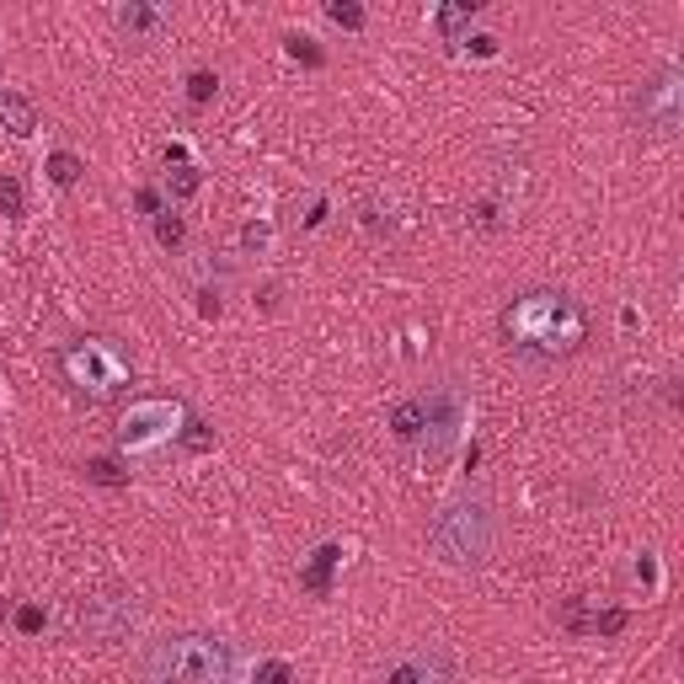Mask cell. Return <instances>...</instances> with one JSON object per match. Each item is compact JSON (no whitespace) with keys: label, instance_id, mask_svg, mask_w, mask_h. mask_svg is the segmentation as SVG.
Wrapping results in <instances>:
<instances>
[{"label":"cell","instance_id":"cell-28","mask_svg":"<svg viewBox=\"0 0 684 684\" xmlns=\"http://www.w3.org/2000/svg\"><path fill=\"white\" fill-rule=\"evenodd\" d=\"M0 530H6V503H0Z\"/></svg>","mask_w":684,"mask_h":684},{"label":"cell","instance_id":"cell-18","mask_svg":"<svg viewBox=\"0 0 684 684\" xmlns=\"http://www.w3.org/2000/svg\"><path fill=\"white\" fill-rule=\"evenodd\" d=\"M326 17H332L337 27H348V33H359V27H364V6H353V0H332Z\"/></svg>","mask_w":684,"mask_h":684},{"label":"cell","instance_id":"cell-3","mask_svg":"<svg viewBox=\"0 0 684 684\" xmlns=\"http://www.w3.org/2000/svg\"><path fill=\"white\" fill-rule=\"evenodd\" d=\"M428 551L444 567H481L497 551V513L487 497H455L433 513L428 524Z\"/></svg>","mask_w":684,"mask_h":684},{"label":"cell","instance_id":"cell-5","mask_svg":"<svg viewBox=\"0 0 684 684\" xmlns=\"http://www.w3.org/2000/svg\"><path fill=\"white\" fill-rule=\"evenodd\" d=\"M631 118H636V129L652 134V139H674V134L684 129V81H679L674 65L652 70L647 81L636 86Z\"/></svg>","mask_w":684,"mask_h":684},{"label":"cell","instance_id":"cell-1","mask_svg":"<svg viewBox=\"0 0 684 684\" xmlns=\"http://www.w3.org/2000/svg\"><path fill=\"white\" fill-rule=\"evenodd\" d=\"M497 337L513 359L524 364H562L572 353H583L588 342V310L583 300H572L567 289H519L497 316Z\"/></svg>","mask_w":684,"mask_h":684},{"label":"cell","instance_id":"cell-19","mask_svg":"<svg viewBox=\"0 0 684 684\" xmlns=\"http://www.w3.org/2000/svg\"><path fill=\"white\" fill-rule=\"evenodd\" d=\"M166 193H171V198H193V193H198V171H193V166L166 171Z\"/></svg>","mask_w":684,"mask_h":684},{"label":"cell","instance_id":"cell-16","mask_svg":"<svg viewBox=\"0 0 684 684\" xmlns=\"http://www.w3.org/2000/svg\"><path fill=\"white\" fill-rule=\"evenodd\" d=\"M155 241H161L166 252H177V246L188 241V225H182V214H171V209L155 214Z\"/></svg>","mask_w":684,"mask_h":684},{"label":"cell","instance_id":"cell-13","mask_svg":"<svg viewBox=\"0 0 684 684\" xmlns=\"http://www.w3.org/2000/svg\"><path fill=\"white\" fill-rule=\"evenodd\" d=\"M337 562H342V546H321L316 556H310V567L300 572V583L310 588V594L326 599V594H332V567H337Z\"/></svg>","mask_w":684,"mask_h":684},{"label":"cell","instance_id":"cell-7","mask_svg":"<svg viewBox=\"0 0 684 684\" xmlns=\"http://www.w3.org/2000/svg\"><path fill=\"white\" fill-rule=\"evenodd\" d=\"M182 417V407L177 401H139V407L123 417V428H118V439H123V449H155V444H166L171 433V423Z\"/></svg>","mask_w":684,"mask_h":684},{"label":"cell","instance_id":"cell-9","mask_svg":"<svg viewBox=\"0 0 684 684\" xmlns=\"http://www.w3.org/2000/svg\"><path fill=\"white\" fill-rule=\"evenodd\" d=\"M423 412H428L423 449H428V460H444V449L455 444V433H460V391H455V385L428 391V396H423Z\"/></svg>","mask_w":684,"mask_h":684},{"label":"cell","instance_id":"cell-23","mask_svg":"<svg viewBox=\"0 0 684 684\" xmlns=\"http://www.w3.org/2000/svg\"><path fill=\"white\" fill-rule=\"evenodd\" d=\"M294 674H289V663H262V674L252 679V684H289Z\"/></svg>","mask_w":684,"mask_h":684},{"label":"cell","instance_id":"cell-20","mask_svg":"<svg viewBox=\"0 0 684 684\" xmlns=\"http://www.w3.org/2000/svg\"><path fill=\"white\" fill-rule=\"evenodd\" d=\"M0 214H6V220H22V182L17 177H0Z\"/></svg>","mask_w":684,"mask_h":684},{"label":"cell","instance_id":"cell-2","mask_svg":"<svg viewBox=\"0 0 684 684\" xmlns=\"http://www.w3.org/2000/svg\"><path fill=\"white\" fill-rule=\"evenodd\" d=\"M230 668H236L230 642L204 631L161 636L139 652V684H230Z\"/></svg>","mask_w":684,"mask_h":684},{"label":"cell","instance_id":"cell-6","mask_svg":"<svg viewBox=\"0 0 684 684\" xmlns=\"http://www.w3.org/2000/svg\"><path fill=\"white\" fill-rule=\"evenodd\" d=\"M139 626V604L134 594H91L81 604V631L86 642H123Z\"/></svg>","mask_w":684,"mask_h":684},{"label":"cell","instance_id":"cell-14","mask_svg":"<svg viewBox=\"0 0 684 684\" xmlns=\"http://www.w3.org/2000/svg\"><path fill=\"white\" fill-rule=\"evenodd\" d=\"M476 11H481L476 0H465V6H444V11H433V27H439V33H444L449 43H460V27L471 22Z\"/></svg>","mask_w":684,"mask_h":684},{"label":"cell","instance_id":"cell-21","mask_svg":"<svg viewBox=\"0 0 684 684\" xmlns=\"http://www.w3.org/2000/svg\"><path fill=\"white\" fill-rule=\"evenodd\" d=\"M86 476L102 481V487H123V481H129V471H118L113 460H86Z\"/></svg>","mask_w":684,"mask_h":684},{"label":"cell","instance_id":"cell-15","mask_svg":"<svg viewBox=\"0 0 684 684\" xmlns=\"http://www.w3.org/2000/svg\"><path fill=\"white\" fill-rule=\"evenodd\" d=\"M81 155H70V150H54L49 155V177H54V188H75L81 182Z\"/></svg>","mask_w":684,"mask_h":684},{"label":"cell","instance_id":"cell-26","mask_svg":"<svg viewBox=\"0 0 684 684\" xmlns=\"http://www.w3.org/2000/svg\"><path fill=\"white\" fill-rule=\"evenodd\" d=\"M139 209H145V214H161V198H155V193L145 188V193H139Z\"/></svg>","mask_w":684,"mask_h":684},{"label":"cell","instance_id":"cell-12","mask_svg":"<svg viewBox=\"0 0 684 684\" xmlns=\"http://www.w3.org/2000/svg\"><path fill=\"white\" fill-rule=\"evenodd\" d=\"M0 123H6V134L27 139L38 129V113H33V102H27L22 91H0Z\"/></svg>","mask_w":684,"mask_h":684},{"label":"cell","instance_id":"cell-10","mask_svg":"<svg viewBox=\"0 0 684 684\" xmlns=\"http://www.w3.org/2000/svg\"><path fill=\"white\" fill-rule=\"evenodd\" d=\"M113 22H118V33L129 38V43H155V38L166 33V11H161V6H145V0H129V6H118Z\"/></svg>","mask_w":684,"mask_h":684},{"label":"cell","instance_id":"cell-24","mask_svg":"<svg viewBox=\"0 0 684 684\" xmlns=\"http://www.w3.org/2000/svg\"><path fill=\"white\" fill-rule=\"evenodd\" d=\"M241 246H246V252H262V246H268V225H246L241 230Z\"/></svg>","mask_w":684,"mask_h":684},{"label":"cell","instance_id":"cell-4","mask_svg":"<svg viewBox=\"0 0 684 684\" xmlns=\"http://www.w3.org/2000/svg\"><path fill=\"white\" fill-rule=\"evenodd\" d=\"M54 364H59V380L86 401H113L134 385V364L113 337H70L54 353Z\"/></svg>","mask_w":684,"mask_h":684},{"label":"cell","instance_id":"cell-11","mask_svg":"<svg viewBox=\"0 0 684 684\" xmlns=\"http://www.w3.org/2000/svg\"><path fill=\"white\" fill-rule=\"evenodd\" d=\"M423 428H428L423 396L396 401V407H391V439H396V444H423Z\"/></svg>","mask_w":684,"mask_h":684},{"label":"cell","instance_id":"cell-17","mask_svg":"<svg viewBox=\"0 0 684 684\" xmlns=\"http://www.w3.org/2000/svg\"><path fill=\"white\" fill-rule=\"evenodd\" d=\"M214 91H220V81H214V70H193V75H188V102H193V107L214 102Z\"/></svg>","mask_w":684,"mask_h":684},{"label":"cell","instance_id":"cell-8","mask_svg":"<svg viewBox=\"0 0 684 684\" xmlns=\"http://www.w3.org/2000/svg\"><path fill=\"white\" fill-rule=\"evenodd\" d=\"M385 684H455V658L444 647H407L401 658H391Z\"/></svg>","mask_w":684,"mask_h":684},{"label":"cell","instance_id":"cell-27","mask_svg":"<svg viewBox=\"0 0 684 684\" xmlns=\"http://www.w3.org/2000/svg\"><path fill=\"white\" fill-rule=\"evenodd\" d=\"M471 49H476L481 59H487V54H497V38H471Z\"/></svg>","mask_w":684,"mask_h":684},{"label":"cell","instance_id":"cell-25","mask_svg":"<svg viewBox=\"0 0 684 684\" xmlns=\"http://www.w3.org/2000/svg\"><path fill=\"white\" fill-rule=\"evenodd\" d=\"M17 626L33 636V631H43V610H33V604H27V610H17Z\"/></svg>","mask_w":684,"mask_h":684},{"label":"cell","instance_id":"cell-22","mask_svg":"<svg viewBox=\"0 0 684 684\" xmlns=\"http://www.w3.org/2000/svg\"><path fill=\"white\" fill-rule=\"evenodd\" d=\"M284 43H289V54H294V59H305V65H321L316 38H300V33H294V38H284Z\"/></svg>","mask_w":684,"mask_h":684}]
</instances>
